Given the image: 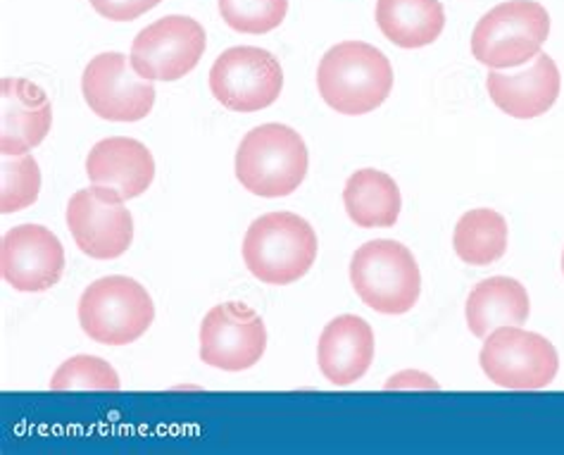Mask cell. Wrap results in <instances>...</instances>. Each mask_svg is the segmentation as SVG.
Returning <instances> with one entry per match:
<instances>
[{
	"label": "cell",
	"instance_id": "17",
	"mask_svg": "<svg viewBox=\"0 0 564 455\" xmlns=\"http://www.w3.org/2000/svg\"><path fill=\"white\" fill-rule=\"evenodd\" d=\"M88 182L115 188L124 201L139 198L155 180V160L137 139L110 137L98 141L86 158Z\"/></svg>",
	"mask_w": 564,
	"mask_h": 455
},
{
	"label": "cell",
	"instance_id": "10",
	"mask_svg": "<svg viewBox=\"0 0 564 455\" xmlns=\"http://www.w3.org/2000/svg\"><path fill=\"white\" fill-rule=\"evenodd\" d=\"M67 227L82 253L94 260H115L133 241V217L115 188H82L67 203Z\"/></svg>",
	"mask_w": 564,
	"mask_h": 455
},
{
	"label": "cell",
	"instance_id": "7",
	"mask_svg": "<svg viewBox=\"0 0 564 455\" xmlns=\"http://www.w3.org/2000/svg\"><path fill=\"white\" fill-rule=\"evenodd\" d=\"M479 362L488 381L512 391L551 387L560 370L557 348L545 336L514 325L486 336Z\"/></svg>",
	"mask_w": 564,
	"mask_h": 455
},
{
	"label": "cell",
	"instance_id": "14",
	"mask_svg": "<svg viewBox=\"0 0 564 455\" xmlns=\"http://www.w3.org/2000/svg\"><path fill=\"white\" fill-rule=\"evenodd\" d=\"M53 108L46 91L34 82L3 77L0 82V153L24 155L46 141Z\"/></svg>",
	"mask_w": 564,
	"mask_h": 455
},
{
	"label": "cell",
	"instance_id": "26",
	"mask_svg": "<svg viewBox=\"0 0 564 455\" xmlns=\"http://www.w3.org/2000/svg\"><path fill=\"white\" fill-rule=\"evenodd\" d=\"M562 272H564V253H562Z\"/></svg>",
	"mask_w": 564,
	"mask_h": 455
},
{
	"label": "cell",
	"instance_id": "8",
	"mask_svg": "<svg viewBox=\"0 0 564 455\" xmlns=\"http://www.w3.org/2000/svg\"><path fill=\"white\" fill-rule=\"evenodd\" d=\"M207 39L198 20L167 14L137 34L131 43V67L148 82H176L198 67Z\"/></svg>",
	"mask_w": 564,
	"mask_h": 455
},
{
	"label": "cell",
	"instance_id": "4",
	"mask_svg": "<svg viewBox=\"0 0 564 455\" xmlns=\"http://www.w3.org/2000/svg\"><path fill=\"white\" fill-rule=\"evenodd\" d=\"M350 284L381 315L410 313L420 301L422 274L408 246L391 239L362 243L350 260Z\"/></svg>",
	"mask_w": 564,
	"mask_h": 455
},
{
	"label": "cell",
	"instance_id": "1",
	"mask_svg": "<svg viewBox=\"0 0 564 455\" xmlns=\"http://www.w3.org/2000/svg\"><path fill=\"white\" fill-rule=\"evenodd\" d=\"M317 89L338 115H367L393 91L391 61L372 43H336L319 61Z\"/></svg>",
	"mask_w": 564,
	"mask_h": 455
},
{
	"label": "cell",
	"instance_id": "24",
	"mask_svg": "<svg viewBox=\"0 0 564 455\" xmlns=\"http://www.w3.org/2000/svg\"><path fill=\"white\" fill-rule=\"evenodd\" d=\"M289 0H219V14L234 32L270 34L286 20Z\"/></svg>",
	"mask_w": 564,
	"mask_h": 455
},
{
	"label": "cell",
	"instance_id": "3",
	"mask_svg": "<svg viewBox=\"0 0 564 455\" xmlns=\"http://www.w3.org/2000/svg\"><path fill=\"white\" fill-rule=\"evenodd\" d=\"M310 165L307 145L286 124H260L236 151V180L260 198H284L299 191Z\"/></svg>",
	"mask_w": 564,
	"mask_h": 455
},
{
	"label": "cell",
	"instance_id": "16",
	"mask_svg": "<svg viewBox=\"0 0 564 455\" xmlns=\"http://www.w3.org/2000/svg\"><path fill=\"white\" fill-rule=\"evenodd\" d=\"M317 362L334 387L355 384L375 362V329L358 315H338L319 336Z\"/></svg>",
	"mask_w": 564,
	"mask_h": 455
},
{
	"label": "cell",
	"instance_id": "2",
	"mask_svg": "<svg viewBox=\"0 0 564 455\" xmlns=\"http://www.w3.org/2000/svg\"><path fill=\"white\" fill-rule=\"evenodd\" d=\"M317 251V231L295 213H267L252 219L243 239L248 272L272 286L303 279L315 266Z\"/></svg>",
	"mask_w": 564,
	"mask_h": 455
},
{
	"label": "cell",
	"instance_id": "20",
	"mask_svg": "<svg viewBox=\"0 0 564 455\" xmlns=\"http://www.w3.org/2000/svg\"><path fill=\"white\" fill-rule=\"evenodd\" d=\"M346 213L362 229L393 227L403 208L400 188L391 174L381 170H360L346 182L344 188Z\"/></svg>",
	"mask_w": 564,
	"mask_h": 455
},
{
	"label": "cell",
	"instance_id": "19",
	"mask_svg": "<svg viewBox=\"0 0 564 455\" xmlns=\"http://www.w3.org/2000/svg\"><path fill=\"white\" fill-rule=\"evenodd\" d=\"M379 32L398 48H424L443 34L441 0H377Z\"/></svg>",
	"mask_w": 564,
	"mask_h": 455
},
{
	"label": "cell",
	"instance_id": "6",
	"mask_svg": "<svg viewBox=\"0 0 564 455\" xmlns=\"http://www.w3.org/2000/svg\"><path fill=\"white\" fill-rule=\"evenodd\" d=\"M551 34V14L536 0H505L474 26L471 55L491 69L533 61Z\"/></svg>",
	"mask_w": 564,
	"mask_h": 455
},
{
	"label": "cell",
	"instance_id": "12",
	"mask_svg": "<svg viewBox=\"0 0 564 455\" xmlns=\"http://www.w3.org/2000/svg\"><path fill=\"white\" fill-rule=\"evenodd\" d=\"M262 317L243 303H221L207 311L200 325V360L217 370L241 372L264 356Z\"/></svg>",
	"mask_w": 564,
	"mask_h": 455
},
{
	"label": "cell",
	"instance_id": "9",
	"mask_svg": "<svg viewBox=\"0 0 564 455\" xmlns=\"http://www.w3.org/2000/svg\"><path fill=\"white\" fill-rule=\"evenodd\" d=\"M284 89V69L276 57L256 46H234L210 69V91L231 112L270 108Z\"/></svg>",
	"mask_w": 564,
	"mask_h": 455
},
{
	"label": "cell",
	"instance_id": "15",
	"mask_svg": "<svg viewBox=\"0 0 564 455\" xmlns=\"http://www.w3.org/2000/svg\"><path fill=\"white\" fill-rule=\"evenodd\" d=\"M486 89L496 106L514 120H533L555 106L562 89V77L551 55L539 53L531 65L517 72L494 69Z\"/></svg>",
	"mask_w": 564,
	"mask_h": 455
},
{
	"label": "cell",
	"instance_id": "22",
	"mask_svg": "<svg viewBox=\"0 0 564 455\" xmlns=\"http://www.w3.org/2000/svg\"><path fill=\"white\" fill-rule=\"evenodd\" d=\"M41 191V170L32 153L3 155L0 163V213H20L34 205Z\"/></svg>",
	"mask_w": 564,
	"mask_h": 455
},
{
	"label": "cell",
	"instance_id": "11",
	"mask_svg": "<svg viewBox=\"0 0 564 455\" xmlns=\"http://www.w3.org/2000/svg\"><path fill=\"white\" fill-rule=\"evenodd\" d=\"M82 94L98 117L108 122H139L155 106V86L139 77L127 55L108 51L86 65Z\"/></svg>",
	"mask_w": 564,
	"mask_h": 455
},
{
	"label": "cell",
	"instance_id": "21",
	"mask_svg": "<svg viewBox=\"0 0 564 455\" xmlns=\"http://www.w3.org/2000/svg\"><path fill=\"white\" fill-rule=\"evenodd\" d=\"M453 246L457 258L467 266H491L508 251V223L491 208L469 210L455 225Z\"/></svg>",
	"mask_w": 564,
	"mask_h": 455
},
{
	"label": "cell",
	"instance_id": "5",
	"mask_svg": "<svg viewBox=\"0 0 564 455\" xmlns=\"http://www.w3.org/2000/svg\"><path fill=\"white\" fill-rule=\"evenodd\" d=\"M155 305L137 279L110 274L88 284L79 299V325L102 346H127L151 329Z\"/></svg>",
	"mask_w": 564,
	"mask_h": 455
},
{
	"label": "cell",
	"instance_id": "25",
	"mask_svg": "<svg viewBox=\"0 0 564 455\" xmlns=\"http://www.w3.org/2000/svg\"><path fill=\"white\" fill-rule=\"evenodd\" d=\"M160 3L162 0H91V6L100 18L112 22H131L148 10L158 8Z\"/></svg>",
	"mask_w": 564,
	"mask_h": 455
},
{
	"label": "cell",
	"instance_id": "13",
	"mask_svg": "<svg viewBox=\"0 0 564 455\" xmlns=\"http://www.w3.org/2000/svg\"><path fill=\"white\" fill-rule=\"evenodd\" d=\"M0 274L22 293L53 289L65 274L61 239L41 225L12 227L0 241Z\"/></svg>",
	"mask_w": 564,
	"mask_h": 455
},
{
	"label": "cell",
	"instance_id": "18",
	"mask_svg": "<svg viewBox=\"0 0 564 455\" xmlns=\"http://www.w3.org/2000/svg\"><path fill=\"white\" fill-rule=\"evenodd\" d=\"M529 311V293L517 279L491 277L471 289L465 305V317L469 332L477 339H486L498 327L524 325Z\"/></svg>",
	"mask_w": 564,
	"mask_h": 455
},
{
	"label": "cell",
	"instance_id": "23",
	"mask_svg": "<svg viewBox=\"0 0 564 455\" xmlns=\"http://www.w3.org/2000/svg\"><path fill=\"white\" fill-rule=\"evenodd\" d=\"M120 375L98 356H74L51 377L53 391H120Z\"/></svg>",
	"mask_w": 564,
	"mask_h": 455
}]
</instances>
